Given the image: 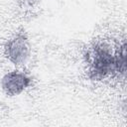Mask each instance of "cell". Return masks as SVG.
<instances>
[{"label":"cell","mask_w":127,"mask_h":127,"mask_svg":"<svg viewBox=\"0 0 127 127\" xmlns=\"http://www.w3.org/2000/svg\"><path fill=\"white\" fill-rule=\"evenodd\" d=\"M87 76L101 81L111 77L124 78L126 73V42L114 46L104 40L92 43L84 52Z\"/></svg>","instance_id":"6da1fadb"},{"label":"cell","mask_w":127,"mask_h":127,"mask_svg":"<svg viewBox=\"0 0 127 127\" xmlns=\"http://www.w3.org/2000/svg\"><path fill=\"white\" fill-rule=\"evenodd\" d=\"M5 58L15 65L25 64L31 56V45L24 32L14 34L4 45Z\"/></svg>","instance_id":"7a4b0ae2"},{"label":"cell","mask_w":127,"mask_h":127,"mask_svg":"<svg viewBox=\"0 0 127 127\" xmlns=\"http://www.w3.org/2000/svg\"><path fill=\"white\" fill-rule=\"evenodd\" d=\"M33 83L32 76L23 70H12L3 75L1 88L7 96H16L28 89Z\"/></svg>","instance_id":"3957f363"}]
</instances>
